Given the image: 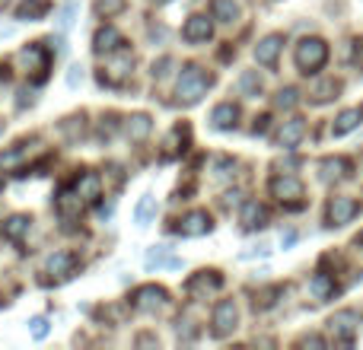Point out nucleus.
<instances>
[{"instance_id": "nucleus-10", "label": "nucleus", "mask_w": 363, "mask_h": 350, "mask_svg": "<svg viewBox=\"0 0 363 350\" xmlns=\"http://www.w3.org/2000/svg\"><path fill=\"white\" fill-rule=\"evenodd\" d=\"M220 287H223V277H220V271H198V274H194L191 281L185 283V293L194 296V300H207V296L217 293Z\"/></svg>"}, {"instance_id": "nucleus-21", "label": "nucleus", "mask_w": 363, "mask_h": 350, "mask_svg": "<svg viewBox=\"0 0 363 350\" xmlns=\"http://www.w3.org/2000/svg\"><path fill=\"white\" fill-rule=\"evenodd\" d=\"M360 125H363V106L345 108V112L335 118V125H332V137H347V134L357 131Z\"/></svg>"}, {"instance_id": "nucleus-19", "label": "nucleus", "mask_w": 363, "mask_h": 350, "mask_svg": "<svg viewBox=\"0 0 363 350\" xmlns=\"http://www.w3.org/2000/svg\"><path fill=\"white\" fill-rule=\"evenodd\" d=\"M74 191H77V198H80L83 204H93V201L102 194V175L99 172H80Z\"/></svg>"}, {"instance_id": "nucleus-37", "label": "nucleus", "mask_w": 363, "mask_h": 350, "mask_svg": "<svg viewBox=\"0 0 363 350\" xmlns=\"http://www.w3.org/2000/svg\"><path fill=\"white\" fill-rule=\"evenodd\" d=\"M125 6H128V0H96L93 10H96V16L112 19V16H118V13L125 10Z\"/></svg>"}, {"instance_id": "nucleus-51", "label": "nucleus", "mask_w": 363, "mask_h": 350, "mask_svg": "<svg viewBox=\"0 0 363 350\" xmlns=\"http://www.w3.org/2000/svg\"><path fill=\"white\" fill-rule=\"evenodd\" d=\"M6 4H10V0H0V10H4V6H6Z\"/></svg>"}, {"instance_id": "nucleus-31", "label": "nucleus", "mask_w": 363, "mask_h": 350, "mask_svg": "<svg viewBox=\"0 0 363 350\" xmlns=\"http://www.w3.org/2000/svg\"><path fill=\"white\" fill-rule=\"evenodd\" d=\"M57 210H61V217H77V213L83 210V201L77 198V191H64L61 198H57Z\"/></svg>"}, {"instance_id": "nucleus-8", "label": "nucleus", "mask_w": 363, "mask_h": 350, "mask_svg": "<svg viewBox=\"0 0 363 350\" xmlns=\"http://www.w3.org/2000/svg\"><path fill=\"white\" fill-rule=\"evenodd\" d=\"M360 213V204L354 198H347V194H338V198L328 201V210H325V220L328 226H347L354 217Z\"/></svg>"}, {"instance_id": "nucleus-24", "label": "nucleus", "mask_w": 363, "mask_h": 350, "mask_svg": "<svg viewBox=\"0 0 363 350\" xmlns=\"http://www.w3.org/2000/svg\"><path fill=\"white\" fill-rule=\"evenodd\" d=\"M239 16H242V10L236 0H211V19H217L220 26H233Z\"/></svg>"}, {"instance_id": "nucleus-15", "label": "nucleus", "mask_w": 363, "mask_h": 350, "mask_svg": "<svg viewBox=\"0 0 363 350\" xmlns=\"http://www.w3.org/2000/svg\"><path fill=\"white\" fill-rule=\"evenodd\" d=\"M306 131H309V125H306V118H300V115H296V118H290V121H284L281 131H277V147L294 150V147L306 137Z\"/></svg>"}, {"instance_id": "nucleus-44", "label": "nucleus", "mask_w": 363, "mask_h": 350, "mask_svg": "<svg viewBox=\"0 0 363 350\" xmlns=\"http://www.w3.org/2000/svg\"><path fill=\"white\" fill-rule=\"evenodd\" d=\"M223 204H226V207H239V204H242V191H230V194L223 198Z\"/></svg>"}, {"instance_id": "nucleus-33", "label": "nucleus", "mask_w": 363, "mask_h": 350, "mask_svg": "<svg viewBox=\"0 0 363 350\" xmlns=\"http://www.w3.org/2000/svg\"><path fill=\"white\" fill-rule=\"evenodd\" d=\"M169 245H153L150 252H147V258H144V264H147V271H153V268H166L169 264Z\"/></svg>"}, {"instance_id": "nucleus-20", "label": "nucleus", "mask_w": 363, "mask_h": 350, "mask_svg": "<svg viewBox=\"0 0 363 350\" xmlns=\"http://www.w3.org/2000/svg\"><path fill=\"white\" fill-rule=\"evenodd\" d=\"M351 175V163H347L345 157H325L319 163V179L325 181V185H332V181H341Z\"/></svg>"}, {"instance_id": "nucleus-13", "label": "nucleus", "mask_w": 363, "mask_h": 350, "mask_svg": "<svg viewBox=\"0 0 363 350\" xmlns=\"http://www.w3.org/2000/svg\"><path fill=\"white\" fill-rule=\"evenodd\" d=\"M284 51V35L281 32H271V35H264L262 42L255 45V64H262V67H274L277 57H281Z\"/></svg>"}, {"instance_id": "nucleus-50", "label": "nucleus", "mask_w": 363, "mask_h": 350, "mask_svg": "<svg viewBox=\"0 0 363 350\" xmlns=\"http://www.w3.org/2000/svg\"><path fill=\"white\" fill-rule=\"evenodd\" d=\"M357 245H363V230H360V236H357Z\"/></svg>"}, {"instance_id": "nucleus-18", "label": "nucleus", "mask_w": 363, "mask_h": 350, "mask_svg": "<svg viewBox=\"0 0 363 350\" xmlns=\"http://www.w3.org/2000/svg\"><path fill=\"white\" fill-rule=\"evenodd\" d=\"M32 230V220L26 217V213H13V217H6L4 223H0V236L6 239V242H23L26 236H29Z\"/></svg>"}, {"instance_id": "nucleus-32", "label": "nucleus", "mask_w": 363, "mask_h": 350, "mask_svg": "<svg viewBox=\"0 0 363 350\" xmlns=\"http://www.w3.org/2000/svg\"><path fill=\"white\" fill-rule=\"evenodd\" d=\"M77 6H80V0H64L61 13H57V29L61 32H70L77 23Z\"/></svg>"}, {"instance_id": "nucleus-42", "label": "nucleus", "mask_w": 363, "mask_h": 350, "mask_svg": "<svg viewBox=\"0 0 363 350\" xmlns=\"http://www.w3.org/2000/svg\"><path fill=\"white\" fill-rule=\"evenodd\" d=\"M296 344H300V347H325V341H322L319 334H306V338H300Z\"/></svg>"}, {"instance_id": "nucleus-46", "label": "nucleus", "mask_w": 363, "mask_h": 350, "mask_svg": "<svg viewBox=\"0 0 363 350\" xmlns=\"http://www.w3.org/2000/svg\"><path fill=\"white\" fill-rule=\"evenodd\" d=\"M112 210H115V201L102 204V207H99V220H108V217H112Z\"/></svg>"}, {"instance_id": "nucleus-12", "label": "nucleus", "mask_w": 363, "mask_h": 350, "mask_svg": "<svg viewBox=\"0 0 363 350\" xmlns=\"http://www.w3.org/2000/svg\"><path fill=\"white\" fill-rule=\"evenodd\" d=\"M328 328H332L335 338L354 341V334L360 332V315L354 312V309H341V312H335L332 319H328Z\"/></svg>"}, {"instance_id": "nucleus-23", "label": "nucleus", "mask_w": 363, "mask_h": 350, "mask_svg": "<svg viewBox=\"0 0 363 350\" xmlns=\"http://www.w3.org/2000/svg\"><path fill=\"white\" fill-rule=\"evenodd\" d=\"M150 131H153V118L147 112H138L125 121V137L128 140H147Z\"/></svg>"}, {"instance_id": "nucleus-52", "label": "nucleus", "mask_w": 363, "mask_h": 350, "mask_svg": "<svg viewBox=\"0 0 363 350\" xmlns=\"http://www.w3.org/2000/svg\"><path fill=\"white\" fill-rule=\"evenodd\" d=\"M0 188H4V179H0Z\"/></svg>"}, {"instance_id": "nucleus-6", "label": "nucleus", "mask_w": 363, "mask_h": 350, "mask_svg": "<svg viewBox=\"0 0 363 350\" xmlns=\"http://www.w3.org/2000/svg\"><path fill=\"white\" fill-rule=\"evenodd\" d=\"M131 306L138 309V312L153 315V312H160V309L169 306V293H166L163 287H157V283H147V287H138V290H134Z\"/></svg>"}, {"instance_id": "nucleus-1", "label": "nucleus", "mask_w": 363, "mask_h": 350, "mask_svg": "<svg viewBox=\"0 0 363 350\" xmlns=\"http://www.w3.org/2000/svg\"><path fill=\"white\" fill-rule=\"evenodd\" d=\"M211 83H213V77L207 74L204 67H198V64H188V67H182L179 86H176V99L182 102V106H194V102H201L207 96Z\"/></svg>"}, {"instance_id": "nucleus-47", "label": "nucleus", "mask_w": 363, "mask_h": 350, "mask_svg": "<svg viewBox=\"0 0 363 350\" xmlns=\"http://www.w3.org/2000/svg\"><path fill=\"white\" fill-rule=\"evenodd\" d=\"M264 128H268V118H255V128H252V134H264Z\"/></svg>"}, {"instance_id": "nucleus-48", "label": "nucleus", "mask_w": 363, "mask_h": 350, "mask_svg": "<svg viewBox=\"0 0 363 350\" xmlns=\"http://www.w3.org/2000/svg\"><path fill=\"white\" fill-rule=\"evenodd\" d=\"M150 4H157V6H166V4H172V0H150Z\"/></svg>"}, {"instance_id": "nucleus-26", "label": "nucleus", "mask_w": 363, "mask_h": 350, "mask_svg": "<svg viewBox=\"0 0 363 350\" xmlns=\"http://www.w3.org/2000/svg\"><path fill=\"white\" fill-rule=\"evenodd\" d=\"M309 293L315 296L319 303H325V300H332L335 296V277L332 274H313V281H309Z\"/></svg>"}, {"instance_id": "nucleus-30", "label": "nucleus", "mask_w": 363, "mask_h": 350, "mask_svg": "<svg viewBox=\"0 0 363 350\" xmlns=\"http://www.w3.org/2000/svg\"><path fill=\"white\" fill-rule=\"evenodd\" d=\"M83 131H86V115H70V118H64L61 121V134L67 140H80L83 137Z\"/></svg>"}, {"instance_id": "nucleus-11", "label": "nucleus", "mask_w": 363, "mask_h": 350, "mask_svg": "<svg viewBox=\"0 0 363 350\" xmlns=\"http://www.w3.org/2000/svg\"><path fill=\"white\" fill-rule=\"evenodd\" d=\"M211 230H213V223H211V213L207 210H188L185 217L179 220V236H185V239L207 236Z\"/></svg>"}, {"instance_id": "nucleus-7", "label": "nucleus", "mask_w": 363, "mask_h": 350, "mask_svg": "<svg viewBox=\"0 0 363 350\" xmlns=\"http://www.w3.org/2000/svg\"><path fill=\"white\" fill-rule=\"evenodd\" d=\"M239 325V306L233 300H220L213 306V319H211V332L213 338H230Z\"/></svg>"}, {"instance_id": "nucleus-27", "label": "nucleus", "mask_w": 363, "mask_h": 350, "mask_svg": "<svg viewBox=\"0 0 363 350\" xmlns=\"http://www.w3.org/2000/svg\"><path fill=\"white\" fill-rule=\"evenodd\" d=\"M239 93L245 96V99H258V96L264 93V80L258 77V70H245L242 77H239Z\"/></svg>"}, {"instance_id": "nucleus-22", "label": "nucleus", "mask_w": 363, "mask_h": 350, "mask_svg": "<svg viewBox=\"0 0 363 350\" xmlns=\"http://www.w3.org/2000/svg\"><path fill=\"white\" fill-rule=\"evenodd\" d=\"M77 268V258L70 255V252H55V255L48 258V264H45V271H48L55 281H67L70 274H74Z\"/></svg>"}, {"instance_id": "nucleus-41", "label": "nucleus", "mask_w": 363, "mask_h": 350, "mask_svg": "<svg viewBox=\"0 0 363 350\" xmlns=\"http://www.w3.org/2000/svg\"><path fill=\"white\" fill-rule=\"evenodd\" d=\"M115 134V115H102V125H99V137H112Z\"/></svg>"}, {"instance_id": "nucleus-45", "label": "nucleus", "mask_w": 363, "mask_h": 350, "mask_svg": "<svg viewBox=\"0 0 363 350\" xmlns=\"http://www.w3.org/2000/svg\"><path fill=\"white\" fill-rule=\"evenodd\" d=\"M294 242H296V232H294V230L281 232V245H284V249H290V245H294Z\"/></svg>"}, {"instance_id": "nucleus-28", "label": "nucleus", "mask_w": 363, "mask_h": 350, "mask_svg": "<svg viewBox=\"0 0 363 350\" xmlns=\"http://www.w3.org/2000/svg\"><path fill=\"white\" fill-rule=\"evenodd\" d=\"M45 13H48V0H23V4L16 6V19L19 23H35V19H42Z\"/></svg>"}, {"instance_id": "nucleus-16", "label": "nucleus", "mask_w": 363, "mask_h": 350, "mask_svg": "<svg viewBox=\"0 0 363 350\" xmlns=\"http://www.w3.org/2000/svg\"><path fill=\"white\" fill-rule=\"evenodd\" d=\"M239 223H242V230H262L268 223V207L258 204V201H242L239 204Z\"/></svg>"}, {"instance_id": "nucleus-34", "label": "nucleus", "mask_w": 363, "mask_h": 350, "mask_svg": "<svg viewBox=\"0 0 363 350\" xmlns=\"http://www.w3.org/2000/svg\"><path fill=\"white\" fill-rule=\"evenodd\" d=\"M211 172H213V181H230L236 175V163L230 157H217L211 163Z\"/></svg>"}, {"instance_id": "nucleus-38", "label": "nucleus", "mask_w": 363, "mask_h": 350, "mask_svg": "<svg viewBox=\"0 0 363 350\" xmlns=\"http://www.w3.org/2000/svg\"><path fill=\"white\" fill-rule=\"evenodd\" d=\"M172 67H176L172 57H160V61H153V80H166V77L172 74Z\"/></svg>"}, {"instance_id": "nucleus-39", "label": "nucleus", "mask_w": 363, "mask_h": 350, "mask_svg": "<svg viewBox=\"0 0 363 350\" xmlns=\"http://www.w3.org/2000/svg\"><path fill=\"white\" fill-rule=\"evenodd\" d=\"M29 328H32V338H35V341L48 338V319H45V315H35V319L29 322Z\"/></svg>"}, {"instance_id": "nucleus-36", "label": "nucleus", "mask_w": 363, "mask_h": 350, "mask_svg": "<svg viewBox=\"0 0 363 350\" xmlns=\"http://www.w3.org/2000/svg\"><path fill=\"white\" fill-rule=\"evenodd\" d=\"M153 210H157V198H153V194H144V198H140V204H138V210H134V223L147 226V223H150V217H153Z\"/></svg>"}, {"instance_id": "nucleus-3", "label": "nucleus", "mask_w": 363, "mask_h": 350, "mask_svg": "<svg viewBox=\"0 0 363 350\" xmlns=\"http://www.w3.org/2000/svg\"><path fill=\"white\" fill-rule=\"evenodd\" d=\"M328 61V45L322 42V38H303L300 45H296L294 51V64L300 74H319L322 67H325Z\"/></svg>"}, {"instance_id": "nucleus-9", "label": "nucleus", "mask_w": 363, "mask_h": 350, "mask_svg": "<svg viewBox=\"0 0 363 350\" xmlns=\"http://www.w3.org/2000/svg\"><path fill=\"white\" fill-rule=\"evenodd\" d=\"M32 153H38V140H35V137H29V140H19V144L6 147V150L0 153V169H4V172L19 169V166H23V163H29V157H32Z\"/></svg>"}, {"instance_id": "nucleus-25", "label": "nucleus", "mask_w": 363, "mask_h": 350, "mask_svg": "<svg viewBox=\"0 0 363 350\" xmlns=\"http://www.w3.org/2000/svg\"><path fill=\"white\" fill-rule=\"evenodd\" d=\"M236 118H239V108L233 106V102H220V106L211 112V125L217 128V131H230V128H236Z\"/></svg>"}, {"instance_id": "nucleus-43", "label": "nucleus", "mask_w": 363, "mask_h": 350, "mask_svg": "<svg viewBox=\"0 0 363 350\" xmlns=\"http://www.w3.org/2000/svg\"><path fill=\"white\" fill-rule=\"evenodd\" d=\"M255 255H268V242L252 245V252H242V258H255Z\"/></svg>"}, {"instance_id": "nucleus-14", "label": "nucleus", "mask_w": 363, "mask_h": 350, "mask_svg": "<svg viewBox=\"0 0 363 350\" xmlns=\"http://www.w3.org/2000/svg\"><path fill=\"white\" fill-rule=\"evenodd\" d=\"M213 35V23L204 16V13H194V16H188V23L182 26V38L191 45H201L207 42V38Z\"/></svg>"}, {"instance_id": "nucleus-5", "label": "nucleus", "mask_w": 363, "mask_h": 350, "mask_svg": "<svg viewBox=\"0 0 363 350\" xmlns=\"http://www.w3.org/2000/svg\"><path fill=\"white\" fill-rule=\"evenodd\" d=\"M19 61H23L26 74L32 77V83H42L45 77H48V64H51V55H48V48H45V45H38V42L26 45V48L19 51Z\"/></svg>"}, {"instance_id": "nucleus-49", "label": "nucleus", "mask_w": 363, "mask_h": 350, "mask_svg": "<svg viewBox=\"0 0 363 350\" xmlns=\"http://www.w3.org/2000/svg\"><path fill=\"white\" fill-rule=\"evenodd\" d=\"M4 128H6V121H4V118H0V134H4Z\"/></svg>"}, {"instance_id": "nucleus-17", "label": "nucleus", "mask_w": 363, "mask_h": 350, "mask_svg": "<svg viewBox=\"0 0 363 350\" xmlns=\"http://www.w3.org/2000/svg\"><path fill=\"white\" fill-rule=\"evenodd\" d=\"M118 48H125V35H121L115 26H102L93 38V51L102 57V55H112V51H118Z\"/></svg>"}, {"instance_id": "nucleus-4", "label": "nucleus", "mask_w": 363, "mask_h": 350, "mask_svg": "<svg viewBox=\"0 0 363 350\" xmlns=\"http://www.w3.org/2000/svg\"><path fill=\"white\" fill-rule=\"evenodd\" d=\"M271 198H277L284 207L300 210V207L306 204V185H303L296 175H290V172L274 175V179H271Z\"/></svg>"}, {"instance_id": "nucleus-35", "label": "nucleus", "mask_w": 363, "mask_h": 350, "mask_svg": "<svg viewBox=\"0 0 363 350\" xmlns=\"http://www.w3.org/2000/svg\"><path fill=\"white\" fill-rule=\"evenodd\" d=\"M274 106H277V108H284V112L296 108V106H300V89H296V86H284V89H277Z\"/></svg>"}, {"instance_id": "nucleus-2", "label": "nucleus", "mask_w": 363, "mask_h": 350, "mask_svg": "<svg viewBox=\"0 0 363 350\" xmlns=\"http://www.w3.org/2000/svg\"><path fill=\"white\" fill-rule=\"evenodd\" d=\"M102 70H99V83L102 86H125L134 74V55L128 48H118L112 55H102Z\"/></svg>"}, {"instance_id": "nucleus-29", "label": "nucleus", "mask_w": 363, "mask_h": 350, "mask_svg": "<svg viewBox=\"0 0 363 350\" xmlns=\"http://www.w3.org/2000/svg\"><path fill=\"white\" fill-rule=\"evenodd\" d=\"M338 89H341V83L335 80V77H325V80H319L313 86V102L315 106H325V102H332L335 96H338Z\"/></svg>"}, {"instance_id": "nucleus-40", "label": "nucleus", "mask_w": 363, "mask_h": 350, "mask_svg": "<svg viewBox=\"0 0 363 350\" xmlns=\"http://www.w3.org/2000/svg\"><path fill=\"white\" fill-rule=\"evenodd\" d=\"M83 77H86V67H83V64H70L67 67V86L77 89L83 83Z\"/></svg>"}]
</instances>
